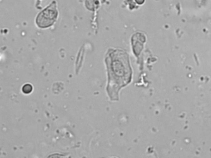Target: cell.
<instances>
[{
	"label": "cell",
	"instance_id": "obj_1",
	"mask_svg": "<svg viewBox=\"0 0 211 158\" xmlns=\"http://www.w3.org/2000/svg\"><path fill=\"white\" fill-rule=\"evenodd\" d=\"M106 62L108 71V93L112 98L118 90L126 85L131 79V69L128 57L121 50L112 51L107 55Z\"/></svg>",
	"mask_w": 211,
	"mask_h": 158
},
{
	"label": "cell",
	"instance_id": "obj_2",
	"mask_svg": "<svg viewBox=\"0 0 211 158\" xmlns=\"http://www.w3.org/2000/svg\"><path fill=\"white\" fill-rule=\"evenodd\" d=\"M58 16L55 1L40 12L37 17L36 23L40 28H47L52 26Z\"/></svg>",
	"mask_w": 211,
	"mask_h": 158
},
{
	"label": "cell",
	"instance_id": "obj_3",
	"mask_svg": "<svg viewBox=\"0 0 211 158\" xmlns=\"http://www.w3.org/2000/svg\"><path fill=\"white\" fill-rule=\"evenodd\" d=\"M86 6L89 9H90L92 11L94 10L99 5V2L97 0H87L86 2H85Z\"/></svg>",
	"mask_w": 211,
	"mask_h": 158
},
{
	"label": "cell",
	"instance_id": "obj_4",
	"mask_svg": "<svg viewBox=\"0 0 211 158\" xmlns=\"http://www.w3.org/2000/svg\"><path fill=\"white\" fill-rule=\"evenodd\" d=\"M23 92L25 94H30L33 90V87L32 86V85L29 84V83H27L26 85H24L23 87Z\"/></svg>",
	"mask_w": 211,
	"mask_h": 158
}]
</instances>
